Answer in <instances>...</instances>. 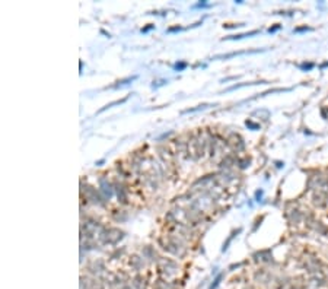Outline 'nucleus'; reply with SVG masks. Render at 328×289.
Returning <instances> with one entry per match:
<instances>
[{
  "mask_svg": "<svg viewBox=\"0 0 328 289\" xmlns=\"http://www.w3.org/2000/svg\"><path fill=\"white\" fill-rule=\"evenodd\" d=\"M312 67V64H303L302 66V69H311Z\"/></svg>",
  "mask_w": 328,
  "mask_h": 289,
  "instance_id": "f257e3e1",
  "label": "nucleus"
}]
</instances>
